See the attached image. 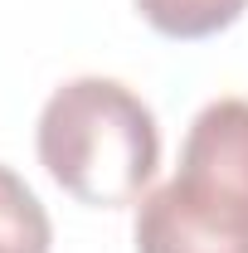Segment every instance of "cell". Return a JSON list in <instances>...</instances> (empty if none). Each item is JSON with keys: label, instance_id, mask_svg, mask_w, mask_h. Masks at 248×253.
Listing matches in <instances>:
<instances>
[{"label": "cell", "instance_id": "obj_1", "mask_svg": "<svg viewBox=\"0 0 248 253\" xmlns=\"http://www.w3.org/2000/svg\"><path fill=\"white\" fill-rule=\"evenodd\" d=\"M39 166L49 180L93 210L141 200L161 166V131L141 97L117 78H73L39 112Z\"/></svg>", "mask_w": 248, "mask_h": 253}, {"label": "cell", "instance_id": "obj_2", "mask_svg": "<svg viewBox=\"0 0 248 253\" xmlns=\"http://www.w3.org/2000/svg\"><path fill=\"white\" fill-rule=\"evenodd\" d=\"M136 253H248V102L195 112L180 166L136 210Z\"/></svg>", "mask_w": 248, "mask_h": 253}, {"label": "cell", "instance_id": "obj_3", "mask_svg": "<svg viewBox=\"0 0 248 253\" xmlns=\"http://www.w3.org/2000/svg\"><path fill=\"white\" fill-rule=\"evenodd\" d=\"M54 224L34 195L10 166H0V253H49Z\"/></svg>", "mask_w": 248, "mask_h": 253}, {"label": "cell", "instance_id": "obj_4", "mask_svg": "<svg viewBox=\"0 0 248 253\" xmlns=\"http://www.w3.org/2000/svg\"><path fill=\"white\" fill-rule=\"evenodd\" d=\"M244 10L248 0H136V15L165 39H209Z\"/></svg>", "mask_w": 248, "mask_h": 253}]
</instances>
